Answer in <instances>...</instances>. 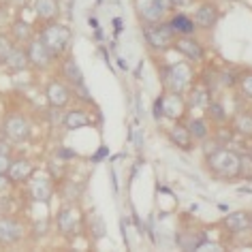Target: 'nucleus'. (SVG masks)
Returning a JSON list of instances; mask_svg holds the SVG:
<instances>
[{"label": "nucleus", "mask_w": 252, "mask_h": 252, "mask_svg": "<svg viewBox=\"0 0 252 252\" xmlns=\"http://www.w3.org/2000/svg\"><path fill=\"white\" fill-rule=\"evenodd\" d=\"M205 167L214 178L218 180H233L239 178V154L229 148H214L205 152Z\"/></svg>", "instance_id": "nucleus-1"}, {"label": "nucleus", "mask_w": 252, "mask_h": 252, "mask_svg": "<svg viewBox=\"0 0 252 252\" xmlns=\"http://www.w3.org/2000/svg\"><path fill=\"white\" fill-rule=\"evenodd\" d=\"M39 39L43 41V45H45L56 58V56L66 52L68 43H71V30H68L64 24H49V26L43 28Z\"/></svg>", "instance_id": "nucleus-2"}, {"label": "nucleus", "mask_w": 252, "mask_h": 252, "mask_svg": "<svg viewBox=\"0 0 252 252\" xmlns=\"http://www.w3.org/2000/svg\"><path fill=\"white\" fill-rule=\"evenodd\" d=\"M190 81H192V68L188 66L186 62L171 64L165 71V88L169 92L184 94V90L190 86Z\"/></svg>", "instance_id": "nucleus-3"}, {"label": "nucleus", "mask_w": 252, "mask_h": 252, "mask_svg": "<svg viewBox=\"0 0 252 252\" xmlns=\"http://www.w3.org/2000/svg\"><path fill=\"white\" fill-rule=\"evenodd\" d=\"M143 36H146L148 45L154 49H165L169 45H173L175 41V30L171 28V24L158 22V24H148L143 28Z\"/></svg>", "instance_id": "nucleus-4"}, {"label": "nucleus", "mask_w": 252, "mask_h": 252, "mask_svg": "<svg viewBox=\"0 0 252 252\" xmlns=\"http://www.w3.org/2000/svg\"><path fill=\"white\" fill-rule=\"evenodd\" d=\"M173 47L178 49L180 54H184L188 60H192V62H201V60L205 58V52H203V47H201V43H199L197 39H192L190 34H180V36H175Z\"/></svg>", "instance_id": "nucleus-5"}, {"label": "nucleus", "mask_w": 252, "mask_h": 252, "mask_svg": "<svg viewBox=\"0 0 252 252\" xmlns=\"http://www.w3.org/2000/svg\"><path fill=\"white\" fill-rule=\"evenodd\" d=\"M28 60H30V64H34L36 68H47L49 66V62L54 60V56L52 52L43 45V41L41 39H36V41H30L28 43Z\"/></svg>", "instance_id": "nucleus-6"}, {"label": "nucleus", "mask_w": 252, "mask_h": 252, "mask_svg": "<svg viewBox=\"0 0 252 252\" xmlns=\"http://www.w3.org/2000/svg\"><path fill=\"white\" fill-rule=\"evenodd\" d=\"M160 100H162V116H167L171 120H180L184 116L186 103H184V98H182V94L169 92V94H162Z\"/></svg>", "instance_id": "nucleus-7"}, {"label": "nucleus", "mask_w": 252, "mask_h": 252, "mask_svg": "<svg viewBox=\"0 0 252 252\" xmlns=\"http://www.w3.org/2000/svg\"><path fill=\"white\" fill-rule=\"evenodd\" d=\"M4 133H7L9 139L13 141H24L28 139L30 135V124L24 116H11L7 122H4Z\"/></svg>", "instance_id": "nucleus-8"}, {"label": "nucleus", "mask_w": 252, "mask_h": 252, "mask_svg": "<svg viewBox=\"0 0 252 252\" xmlns=\"http://www.w3.org/2000/svg\"><path fill=\"white\" fill-rule=\"evenodd\" d=\"M24 235L22 224H17L13 218H0V246H11L20 242Z\"/></svg>", "instance_id": "nucleus-9"}, {"label": "nucleus", "mask_w": 252, "mask_h": 252, "mask_svg": "<svg viewBox=\"0 0 252 252\" xmlns=\"http://www.w3.org/2000/svg\"><path fill=\"white\" fill-rule=\"evenodd\" d=\"M77 222H79V214L75 207H64L56 216V224H58V231L62 235H73L75 229H77Z\"/></svg>", "instance_id": "nucleus-10"}, {"label": "nucleus", "mask_w": 252, "mask_h": 252, "mask_svg": "<svg viewBox=\"0 0 252 252\" xmlns=\"http://www.w3.org/2000/svg\"><path fill=\"white\" fill-rule=\"evenodd\" d=\"M192 22H194V26L201 28V30H210V28L216 26V22H218V9L210 2L201 4L197 9V13H194Z\"/></svg>", "instance_id": "nucleus-11"}, {"label": "nucleus", "mask_w": 252, "mask_h": 252, "mask_svg": "<svg viewBox=\"0 0 252 252\" xmlns=\"http://www.w3.org/2000/svg\"><path fill=\"white\" fill-rule=\"evenodd\" d=\"M45 96H47V103L52 107H60L62 109V107L71 100V90H68L62 81H52V84L47 86Z\"/></svg>", "instance_id": "nucleus-12"}, {"label": "nucleus", "mask_w": 252, "mask_h": 252, "mask_svg": "<svg viewBox=\"0 0 252 252\" xmlns=\"http://www.w3.org/2000/svg\"><path fill=\"white\" fill-rule=\"evenodd\" d=\"M222 224L231 233H235L237 235V233H244V231H248L252 226V216L250 214H246V212H233V214H226Z\"/></svg>", "instance_id": "nucleus-13"}, {"label": "nucleus", "mask_w": 252, "mask_h": 252, "mask_svg": "<svg viewBox=\"0 0 252 252\" xmlns=\"http://www.w3.org/2000/svg\"><path fill=\"white\" fill-rule=\"evenodd\" d=\"M30 197L32 201H39V203H47L54 194V186L49 178H36L34 182H30Z\"/></svg>", "instance_id": "nucleus-14"}, {"label": "nucleus", "mask_w": 252, "mask_h": 252, "mask_svg": "<svg viewBox=\"0 0 252 252\" xmlns=\"http://www.w3.org/2000/svg\"><path fill=\"white\" fill-rule=\"evenodd\" d=\"M34 173V167L28 160H11V167L7 171V178L13 184H22V182L30 180V175Z\"/></svg>", "instance_id": "nucleus-15"}, {"label": "nucleus", "mask_w": 252, "mask_h": 252, "mask_svg": "<svg viewBox=\"0 0 252 252\" xmlns=\"http://www.w3.org/2000/svg\"><path fill=\"white\" fill-rule=\"evenodd\" d=\"M169 141L173 143L175 148L184 150V152H188V150H192V137L190 133H188L186 126H173L171 130H169Z\"/></svg>", "instance_id": "nucleus-16"}, {"label": "nucleus", "mask_w": 252, "mask_h": 252, "mask_svg": "<svg viewBox=\"0 0 252 252\" xmlns=\"http://www.w3.org/2000/svg\"><path fill=\"white\" fill-rule=\"evenodd\" d=\"M64 126L68 130H79V128H86L90 126V116L84 111V109H73L64 116Z\"/></svg>", "instance_id": "nucleus-17"}, {"label": "nucleus", "mask_w": 252, "mask_h": 252, "mask_svg": "<svg viewBox=\"0 0 252 252\" xmlns=\"http://www.w3.org/2000/svg\"><path fill=\"white\" fill-rule=\"evenodd\" d=\"M4 64H7L11 71H24V68L30 64L28 52L26 49H22V47H13L11 49V54L7 56V60H4Z\"/></svg>", "instance_id": "nucleus-18"}, {"label": "nucleus", "mask_w": 252, "mask_h": 252, "mask_svg": "<svg viewBox=\"0 0 252 252\" xmlns=\"http://www.w3.org/2000/svg\"><path fill=\"white\" fill-rule=\"evenodd\" d=\"M175 242H178V246L180 248H184V250H197V248H201V246L205 244V235L203 233H194V231H190V233H182V235H178L175 237Z\"/></svg>", "instance_id": "nucleus-19"}, {"label": "nucleus", "mask_w": 252, "mask_h": 252, "mask_svg": "<svg viewBox=\"0 0 252 252\" xmlns=\"http://www.w3.org/2000/svg\"><path fill=\"white\" fill-rule=\"evenodd\" d=\"M233 133L242 137H252V111H242L233 118Z\"/></svg>", "instance_id": "nucleus-20"}, {"label": "nucleus", "mask_w": 252, "mask_h": 252, "mask_svg": "<svg viewBox=\"0 0 252 252\" xmlns=\"http://www.w3.org/2000/svg\"><path fill=\"white\" fill-rule=\"evenodd\" d=\"M169 24H171V28L175 30V34H192L194 28H197L190 17H186V15H182V13L180 15H173Z\"/></svg>", "instance_id": "nucleus-21"}, {"label": "nucleus", "mask_w": 252, "mask_h": 252, "mask_svg": "<svg viewBox=\"0 0 252 252\" xmlns=\"http://www.w3.org/2000/svg\"><path fill=\"white\" fill-rule=\"evenodd\" d=\"M62 73H64V77L71 81L73 86L84 81V73H81V68H79V64H77V60L75 58H68L64 64H62Z\"/></svg>", "instance_id": "nucleus-22"}, {"label": "nucleus", "mask_w": 252, "mask_h": 252, "mask_svg": "<svg viewBox=\"0 0 252 252\" xmlns=\"http://www.w3.org/2000/svg\"><path fill=\"white\" fill-rule=\"evenodd\" d=\"M186 128H188V133H190L192 141H205L207 137H210V128H207L205 120H190Z\"/></svg>", "instance_id": "nucleus-23"}, {"label": "nucleus", "mask_w": 252, "mask_h": 252, "mask_svg": "<svg viewBox=\"0 0 252 252\" xmlns=\"http://www.w3.org/2000/svg\"><path fill=\"white\" fill-rule=\"evenodd\" d=\"M36 15L41 20H54L58 15V2L56 0H36Z\"/></svg>", "instance_id": "nucleus-24"}, {"label": "nucleus", "mask_w": 252, "mask_h": 252, "mask_svg": "<svg viewBox=\"0 0 252 252\" xmlns=\"http://www.w3.org/2000/svg\"><path fill=\"white\" fill-rule=\"evenodd\" d=\"M207 118L214 120V122H218V124H224L229 116H226L224 107L220 103H216V100H210V103H207Z\"/></svg>", "instance_id": "nucleus-25"}, {"label": "nucleus", "mask_w": 252, "mask_h": 252, "mask_svg": "<svg viewBox=\"0 0 252 252\" xmlns=\"http://www.w3.org/2000/svg\"><path fill=\"white\" fill-rule=\"evenodd\" d=\"M13 36H15V41L17 43H24V41H30L32 39V28H30V24L28 22H15L13 24Z\"/></svg>", "instance_id": "nucleus-26"}, {"label": "nucleus", "mask_w": 252, "mask_h": 252, "mask_svg": "<svg viewBox=\"0 0 252 252\" xmlns=\"http://www.w3.org/2000/svg\"><path fill=\"white\" fill-rule=\"evenodd\" d=\"M239 178L252 180V156H239Z\"/></svg>", "instance_id": "nucleus-27"}, {"label": "nucleus", "mask_w": 252, "mask_h": 252, "mask_svg": "<svg viewBox=\"0 0 252 252\" xmlns=\"http://www.w3.org/2000/svg\"><path fill=\"white\" fill-rule=\"evenodd\" d=\"M190 103L192 105H207L210 103V90H205V88H194Z\"/></svg>", "instance_id": "nucleus-28"}, {"label": "nucleus", "mask_w": 252, "mask_h": 252, "mask_svg": "<svg viewBox=\"0 0 252 252\" xmlns=\"http://www.w3.org/2000/svg\"><path fill=\"white\" fill-rule=\"evenodd\" d=\"M237 84H239V88H242V94H244V96L252 98V73L244 75V77H239Z\"/></svg>", "instance_id": "nucleus-29"}, {"label": "nucleus", "mask_w": 252, "mask_h": 252, "mask_svg": "<svg viewBox=\"0 0 252 252\" xmlns=\"http://www.w3.org/2000/svg\"><path fill=\"white\" fill-rule=\"evenodd\" d=\"M11 49H13L11 39H7L4 34H0V64H4V60H7V56L11 54Z\"/></svg>", "instance_id": "nucleus-30"}, {"label": "nucleus", "mask_w": 252, "mask_h": 252, "mask_svg": "<svg viewBox=\"0 0 252 252\" xmlns=\"http://www.w3.org/2000/svg\"><path fill=\"white\" fill-rule=\"evenodd\" d=\"M73 88H75V94H79L81 100H86V103H92V96H90V92H88V88H86L84 81H81V84H75Z\"/></svg>", "instance_id": "nucleus-31"}, {"label": "nucleus", "mask_w": 252, "mask_h": 252, "mask_svg": "<svg viewBox=\"0 0 252 252\" xmlns=\"http://www.w3.org/2000/svg\"><path fill=\"white\" fill-rule=\"evenodd\" d=\"M231 135H233V130H231V128H218L216 139H218L220 146H224V143H229V141H231Z\"/></svg>", "instance_id": "nucleus-32"}, {"label": "nucleus", "mask_w": 252, "mask_h": 252, "mask_svg": "<svg viewBox=\"0 0 252 252\" xmlns=\"http://www.w3.org/2000/svg\"><path fill=\"white\" fill-rule=\"evenodd\" d=\"M220 79H222V86H237V75L235 73H220Z\"/></svg>", "instance_id": "nucleus-33"}, {"label": "nucleus", "mask_w": 252, "mask_h": 252, "mask_svg": "<svg viewBox=\"0 0 252 252\" xmlns=\"http://www.w3.org/2000/svg\"><path fill=\"white\" fill-rule=\"evenodd\" d=\"M56 154H58V158H77V152H75V150H68V148H60Z\"/></svg>", "instance_id": "nucleus-34"}, {"label": "nucleus", "mask_w": 252, "mask_h": 252, "mask_svg": "<svg viewBox=\"0 0 252 252\" xmlns=\"http://www.w3.org/2000/svg\"><path fill=\"white\" fill-rule=\"evenodd\" d=\"M47 229H49V222H47V220H43V222H36V224H34V235H36V237H39V235H45Z\"/></svg>", "instance_id": "nucleus-35"}, {"label": "nucleus", "mask_w": 252, "mask_h": 252, "mask_svg": "<svg viewBox=\"0 0 252 252\" xmlns=\"http://www.w3.org/2000/svg\"><path fill=\"white\" fill-rule=\"evenodd\" d=\"M11 167V158L9 154H0V173H7Z\"/></svg>", "instance_id": "nucleus-36"}, {"label": "nucleus", "mask_w": 252, "mask_h": 252, "mask_svg": "<svg viewBox=\"0 0 252 252\" xmlns=\"http://www.w3.org/2000/svg\"><path fill=\"white\" fill-rule=\"evenodd\" d=\"M154 118H156V120L162 118V100H160V96L154 100Z\"/></svg>", "instance_id": "nucleus-37"}, {"label": "nucleus", "mask_w": 252, "mask_h": 252, "mask_svg": "<svg viewBox=\"0 0 252 252\" xmlns=\"http://www.w3.org/2000/svg\"><path fill=\"white\" fill-rule=\"evenodd\" d=\"M9 178H7V173H0V192L4 190V188H7V184H9Z\"/></svg>", "instance_id": "nucleus-38"}, {"label": "nucleus", "mask_w": 252, "mask_h": 252, "mask_svg": "<svg viewBox=\"0 0 252 252\" xmlns=\"http://www.w3.org/2000/svg\"><path fill=\"white\" fill-rule=\"evenodd\" d=\"M0 154H9V146H7V143H0Z\"/></svg>", "instance_id": "nucleus-39"}, {"label": "nucleus", "mask_w": 252, "mask_h": 252, "mask_svg": "<svg viewBox=\"0 0 252 252\" xmlns=\"http://www.w3.org/2000/svg\"><path fill=\"white\" fill-rule=\"evenodd\" d=\"M105 154H107V148H103V150H100V152H98L96 156H94V160H100V158H103Z\"/></svg>", "instance_id": "nucleus-40"}, {"label": "nucleus", "mask_w": 252, "mask_h": 252, "mask_svg": "<svg viewBox=\"0 0 252 252\" xmlns=\"http://www.w3.org/2000/svg\"><path fill=\"white\" fill-rule=\"evenodd\" d=\"M188 2H190V0H173V4H178V7H184Z\"/></svg>", "instance_id": "nucleus-41"}, {"label": "nucleus", "mask_w": 252, "mask_h": 252, "mask_svg": "<svg viewBox=\"0 0 252 252\" xmlns=\"http://www.w3.org/2000/svg\"><path fill=\"white\" fill-rule=\"evenodd\" d=\"M113 24H116V30H118V32H120V30H122V28H120V26H122V22H120V20H116V22H113Z\"/></svg>", "instance_id": "nucleus-42"}, {"label": "nucleus", "mask_w": 252, "mask_h": 252, "mask_svg": "<svg viewBox=\"0 0 252 252\" xmlns=\"http://www.w3.org/2000/svg\"><path fill=\"white\" fill-rule=\"evenodd\" d=\"M250 156H252V154H250Z\"/></svg>", "instance_id": "nucleus-43"}]
</instances>
